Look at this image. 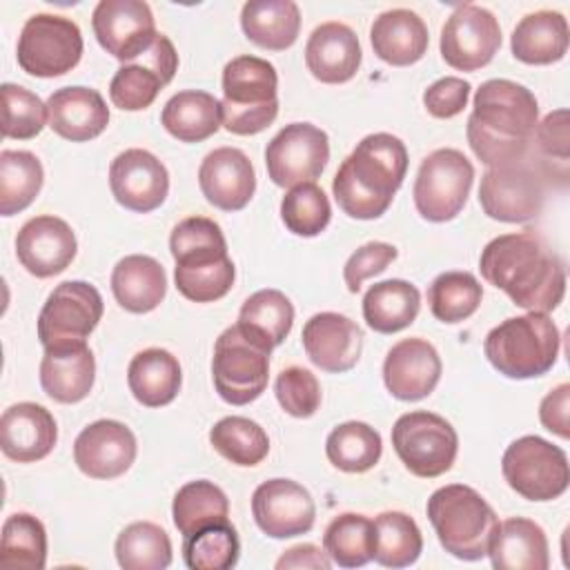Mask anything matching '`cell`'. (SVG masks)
<instances>
[{
    "label": "cell",
    "mask_w": 570,
    "mask_h": 570,
    "mask_svg": "<svg viewBox=\"0 0 570 570\" xmlns=\"http://www.w3.org/2000/svg\"><path fill=\"white\" fill-rule=\"evenodd\" d=\"M278 76L258 56H236L223 69V127L236 136H254L278 116Z\"/></svg>",
    "instance_id": "cell-6"
},
{
    "label": "cell",
    "mask_w": 570,
    "mask_h": 570,
    "mask_svg": "<svg viewBox=\"0 0 570 570\" xmlns=\"http://www.w3.org/2000/svg\"><path fill=\"white\" fill-rule=\"evenodd\" d=\"M45 171L36 154L24 149L0 151V214L27 209L42 189Z\"/></svg>",
    "instance_id": "cell-40"
},
{
    "label": "cell",
    "mask_w": 570,
    "mask_h": 570,
    "mask_svg": "<svg viewBox=\"0 0 570 570\" xmlns=\"http://www.w3.org/2000/svg\"><path fill=\"white\" fill-rule=\"evenodd\" d=\"M96 379V358L87 341L45 347L40 361V385L58 403H78L89 396Z\"/></svg>",
    "instance_id": "cell-26"
},
{
    "label": "cell",
    "mask_w": 570,
    "mask_h": 570,
    "mask_svg": "<svg viewBox=\"0 0 570 570\" xmlns=\"http://www.w3.org/2000/svg\"><path fill=\"white\" fill-rule=\"evenodd\" d=\"M240 541L229 521L212 523L183 541V559L191 570H229L238 563Z\"/></svg>",
    "instance_id": "cell-48"
},
{
    "label": "cell",
    "mask_w": 570,
    "mask_h": 570,
    "mask_svg": "<svg viewBox=\"0 0 570 570\" xmlns=\"http://www.w3.org/2000/svg\"><path fill=\"white\" fill-rule=\"evenodd\" d=\"M272 347L249 334L243 325L227 327L214 345L212 376L218 396L229 405L256 401L269 381Z\"/></svg>",
    "instance_id": "cell-7"
},
{
    "label": "cell",
    "mask_w": 570,
    "mask_h": 570,
    "mask_svg": "<svg viewBox=\"0 0 570 570\" xmlns=\"http://www.w3.org/2000/svg\"><path fill=\"white\" fill-rule=\"evenodd\" d=\"M423 552V537L416 521L399 510L381 512L374 519V561L385 568H407Z\"/></svg>",
    "instance_id": "cell-42"
},
{
    "label": "cell",
    "mask_w": 570,
    "mask_h": 570,
    "mask_svg": "<svg viewBox=\"0 0 570 570\" xmlns=\"http://www.w3.org/2000/svg\"><path fill=\"white\" fill-rule=\"evenodd\" d=\"M178 69V53L174 42L158 33L151 47L136 58L125 62L109 82V98L122 111L147 109L158 91L167 87Z\"/></svg>",
    "instance_id": "cell-17"
},
{
    "label": "cell",
    "mask_w": 570,
    "mask_h": 570,
    "mask_svg": "<svg viewBox=\"0 0 570 570\" xmlns=\"http://www.w3.org/2000/svg\"><path fill=\"white\" fill-rule=\"evenodd\" d=\"M392 445L405 470L421 479H434L452 468L459 452V436L443 416L416 410L396 419Z\"/></svg>",
    "instance_id": "cell-10"
},
{
    "label": "cell",
    "mask_w": 570,
    "mask_h": 570,
    "mask_svg": "<svg viewBox=\"0 0 570 570\" xmlns=\"http://www.w3.org/2000/svg\"><path fill=\"white\" fill-rule=\"evenodd\" d=\"M301 338L307 358L323 372H347L361 358L363 332L352 318L338 312L314 314L303 325Z\"/></svg>",
    "instance_id": "cell-23"
},
{
    "label": "cell",
    "mask_w": 570,
    "mask_h": 570,
    "mask_svg": "<svg viewBox=\"0 0 570 570\" xmlns=\"http://www.w3.org/2000/svg\"><path fill=\"white\" fill-rule=\"evenodd\" d=\"M49 127L65 140L87 142L109 125V107L100 91L82 85L56 89L47 100Z\"/></svg>",
    "instance_id": "cell-28"
},
{
    "label": "cell",
    "mask_w": 570,
    "mask_h": 570,
    "mask_svg": "<svg viewBox=\"0 0 570 570\" xmlns=\"http://www.w3.org/2000/svg\"><path fill=\"white\" fill-rule=\"evenodd\" d=\"M236 323L274 350L292 330L294 305L281 289H258L243 303Z\"/></svg>",
    "instance_id": "cell-44"
},
{
    "label": "cell",
    "mask_w": 570,
    "mask_h": 570,
    "mask_svg": "<svg viewBox=\"0 0 570 570\" xmlns=\"http://www.w3.org/2000/svg\"><path fill=\"white\" fill-rule=\"evenodd\" d=\"M102 296L87 281H65L47 296L38 316L42 347L85 341L102 318Z\"/></svg>",
    "instance_id": "cell-14"
},
{
    "label": "cell",
    "mask_w": 570,
    "mask_h": 570,
    "mask_svg": "<svg viewBox=\"0 0 570 570\" xmlns=\"http://www.w3.org/2000/svg\"><path fill=\"white\" fill-rule=\"evenodd\" d=\"M76 234L58 216L29 218L16 236V256L36 278H51L65 272L76 258Z\"/></svg>",
    "instance_id": "cell-21"
},
{
    "label": "cell",
    "mask_w": 570,
    "mask_h": 570,
    "mask_svg": "<svg viewBox=\"0 0 570 570\" xmlns=\"http://www.w3.org/2000/svg\"><path fill=\"white\" fill-rule=\"evenodd\" d=\"M114 550L122 570H165L171 563L169 534L151 521L129 523L118 534Z\"/></svg>",
    "instance_id": "cell-45"
},
{
    "label": "cell",
    "mask_w": 570,
    "mask_h": 570,
    "mask_svg": "<svg viewBox=\"0 0 570 570\" xmlns=\"http://www.w3.org/2000/svg\"><path fill=\"white\" fill-rule=\"evenodd\" d=\"M214 450L234 465H258L269 452L267 432L247 416H225L209 430Z\"/></svg>",
    "instance_id": "cell-46"
},
{
    "label": "cell",
    "mask_w": 570,
    "mask_h": 570,
    "mask_svg": "<svg viewBox=\"0 0 570 570\" xmlns=\"http://www.w3.org/2000/svg\"><path fill=\"white\" fill-rule=\"evenodd\" d=\"M169 249L176 269H198L229 258L223 229L218 227V223L205 216L183 218L171 229Z\"/></svg>",
    "instance_id": "cell-37"
},
{
    "label": "cell",
    "mask_w": 570,
    "mask_h": 570,
    "mask_svg": "<svg viewBox=\"0 0 570 570\" xmlns=\"http://www.w3.org/2000/svg\"><path fill=\"white\" fill-rule=\"evenodd\" d=\"M470 89H472V85L468 80L456 78V76H445V78L434 80L423 91V105H425L428 114L434 118H454L468 105Z\"/></svg>",
    "instance_id": "cell-54"
},
{
    "label": "cell",
    "mask_w": 570,
    "mask_h": 570,
    "mask_svg": "<svg viewBox=\"0 0 570 570\" xmlns=\"http://www.w3.org/2000/svg\"><path fill=\"white\" fill-rule=\"evenodd\" d=\"M561 347L554 321L541 312L512 316L492 327L483 341L490 365L508 379H537L552 370Z\"/></svg>",
    "instance_id": "cell-5"
},
{
    "label": "cell",
    "mask_w": 570,
    "mask_h": 570,
    "mask_svg": "<svg viewBox=\"0 0 570 570\" xmlns=\"http://www.w3.org/2000/svg\"><path fill=\"white\" fill-rule=\"evenodd\" d=\"M127 385L134 399L145 407L169 405L183 385L180 363L163 347H147L129 361Z\"/></svg>",
    "instance_id": "cell-32"
},
{
    "label": "cell",
    "mask_w": 570,
    "mask_h": 570,
    "mask_svg": "<svg viewBox=\"0 0 570 570\" xmlns=\"http://www.w3.org/2000/svg\"><path fill=\"white\" fill-rule=\"evenodd\" d=\"M421 309V292L403 278L374 283L363 296V318L379 334H394L414 323Z\"/></svg>",
    "instance_id": "cell-36"
},
{
    "label": "cell",
    "mask_w": 570,
    "mask_h": 570,
    "mask_svg": "<svg viewBox=\"0 0 570 570\" xmlns=\"http://www.w3.org/2000/svg\"><path fill=\"white\" fill-rule=\"evenodd\" d=\"M481 298V283L470 272H443L432 281L428 289L432 316L448 325L470 318L479 309Z\"/></svg>",
    "instance_id": "cell-47"
},
{
    "label": "cell",
    "mask_w": 570,
    "mask_h": 570,
    "mask_svg": "<svg viewBox=\"0 0 570 570\" xmlns=\"http://www.w3.org/2000/svg\"><path fill=\"white\" fill-rule=\"evenodd\" d=\"M109 187L118 205L136 214H147L165 203L169 174L151 151L131 147L111 160Z\"/></svg>",
    "instance_id": "cell-19"
},
{
    "label": "cell",
    "mask_w": 570,
    "mask_h": 570,
    "mask_svg": "<svg viewBox=\"0 0 570 570\" xmlns=\"http://www.w3.org/2000/svg\"><path fill=\"white\" fill-rule=\"evenodd\" d=\"M488 557L497 570H546L550 566L543 528L523 517H510L499 523Z\"/></svg>",
    "instance_id": "cell-30"
},
{
    "label": "cell",
    "mask_w": 570,
    "mask_h": 570,
    "mask_svg": "<svg viewBox=\"0 0 570 570\" xmlns=\"http://www.w3.org/2000/svg\"><path fill=\"white\" fill-rule=\"evenodd\" d=\"M82 56L80 27L56 13L31 16L18 38L16 58L24 73L56 78L71 71Z\"/></svg>",
    "instance_id": "cell-11"
},
{
    "label": "cell",
    "mask_w": 570,
    "mask_h": 570,
    "mask_svg": "<svg viewBox=\"0 0 570 570\" xmlns=\"http://www.w3.org/2000/svg\"><path fill=\"white\" fill-rule=\"evenodd\" d=\"M537 145L543 154L559 158L561 163L570 156V136H568V109L550 111L534 129Z\"/></svg>",
    "instance_id": "cell-55"
},
{
    "label": "cell",
    "mask_w": 570,
    "mask_h": 570,
    "mask_svg": "<svg viewBox=\"0 0 570 570\" xmlns=\"http://www.w3.org/2000/svg\"><path fill=\"white\" fill-rule=\"evenodd\" d=\"M330 160V138L312 122L285 125L265 147L267 176L278 187L314 183Z\"/></svg>",
    "instance_id": "cell-13"
},
{
    "label": "cell",
    "mask_w": 570,
    "mask_h": 570,
    "mask_svg": "<svg viewBox=\"0 0 570 570\" xmlns=\"http://www.w3.org/2000/svg\"><path fill=\"white\" fill-rule=\"evenodd\" d=\"M407 171V149L401 138L379 131L365 136L343 160L332 180L338 207L358 220L387 212Z\"/></svg>",
    "instance_id": "cell-3"
},
{
    "label": "cell",
    "mask_w": 570,
    "mask_h": 570,
    "mask_svg": "<svg viewBox=\"0 0 570 570\" xmlns=\"http://www.w3.org/2000/svg\"><path fill=\"white\" fill-rule=\"evenodd\" d=\"M111 292L122 309L147 314L163 303L167 294V274L156 258L129 254L120 258L111 272Z\"/></svg>",
    "instance_id": "cell-31"
},
{
    "label": "cell",
    "mask_w": 570,
    "mask_h": 570,
    "mask_svg": "<svg viewBox=\"0 0 570 570\" xmlns=\"http://www.w3.org/2000/svg\"><path fill=\"white\" fill-rule=\"evenodd\" d=\"M361 58L358 36L343 22L318 24L305 45V65L309 73L325 85L352 80L361 67Z\"/></svg>",
    "instance_id": "cell-27"
},
{
    "label": "cell",
    "mask_w": 570,
    "mask_h": 570,
    "mask_svg": "<svg viewBox=\"0 0 570 570\" xmlns=\"http://www.w3.org/2000/svg\"><path fill=\"white\" fill-rule=\"evenodd\" d=\"M501 472L508 485L528 501L559 499L570 483L566 452L537 434L521 436L505 448Z\"/></svg>",
    "instance_id": "cell-8"
},
{
    "label": "cell",
    "mask_w": 570,
    "mask_h": 570,
    "mask_svg": "<svg viewBox=\"0 0 570 570\" xmlns=\"http://www.w3.org/2000/svg\"><path fill=\"white\" fill-rule=\"evenodd\" d=\"M240 27L261 49L283 51L298 38L301 11L292 0H249L240 9Z\"/></svg>",
    "instance_id": "cell-34"
},
{
    "label": "cell",
    "mask_w": 570,
    "mask_h": 570,
    "mask_svg": "<svg viewBox=\"0 0 570 570\" xmlns=\"http://www.w3.org/2000/svg\"><path fill=\"white\" fill-rule=\"evenodd\" d=\"M501 47V27L492 11L479 4L456 7L441 29V56L459 71L485 67Z\"/></svg>",
    "instance_id": "cell-15"
},
{
    "label": "cell",
    "mask_w": 570,
    "mask_h": 570,
    "mask_svg": "<svg viewBox=\"0 0 570 570\" xmlns=\"http://www.w3.org/2000/svg\"><path fill=\"white\" fill-rule=\"evenodd\" d=\"M0 563L11 570H42L47 563V532L29 512L7 517L0 537Z\"/></svg>",
    "instance_id": "cell-43"
},
{
    "label": "cell",
    "mask_w": 570,
    "mask_h": 570,
    "mask_svg": "<svg viewBox=\"0 0 570 570\" xmlns=\"http://www.w3.org/2000/svg\"><path fill=\"white\" fill-rule=\"evenodd\" d=\"M568 20L559 11L541 9L523 16L510 38L512 56L525 65H552L568 51Z\"/></svg>",
    "instance_id": "cell-33"
},
{
    "label": "cell",
    "mask_w": 570,
    "mask_h": 570,
    "mask_svg": "<svg viewBox=\"0 0 570 570\" xmlns=\"http://www.w3.org/2000/svg\"><path fill=\"white\" fill-rule=\"evenodd\" d=\"M396 256H399V249L383 240H372L358 247L343 267V278L347 289L356 294L367 278L381 274Z\"/></svg>",
    "instance_id": "cell-53"
},
{
    "label": "cell",
    "mask_w": 570,
    "mask_h": 570,
    "mask_svg": "<svg viewBox=\"0 0 570 570\" xmlns=\"http://www.w3.org/2000/svg\"><path fill=\"white\" fill-rule=\"evenodd\" d=\"M539 122L534 94L505 78L485 80L468 118V145L488 167L525 158Z\"/></svg>",
    "instance_id": "cell-2"
},
{
    "label": "cell",
    "mask_w": 570,
    "mask_h": 570,
    "mask_svg": "<svg viewBox=\"0 0 570 570\" xmlns=\"http://www.w3.org/2000/svg\"><path fill=\"white\" fill-rule=\"evenodd\" d=\"M171 519L183 537H189L212 523L229 521V499L212 481L198 479L178 488L171 503Z\"/></svg>",
    "instance_id": "cell-38"
},
{
    "label": "cell",
    "mask_w": 570,
    "mask_h": 570,
    "mask_svg": "<svg viewBox=\"0 0 570 570\" xmlns=\"http://www.w3.org/2000/svg\"><path fill=\"white\" fill-rule=\"evenodd\" d=\"M252 514L267 537L292 539L314 528L316 505L301 483L292 479H269L254 490Z\"/></svg>",
    "instance_id": "cell-18"
},
{
    "label": "cell",
    "mask_w": 570,
    "mask_h": 570,
    "mask_svg": "<svg viewBox=\"0 0 570 570\" xmlns=\"http://www.w3.org/2000/svg\"><path fill=\"white\" fill-rule=\"evenodd\" d=\"M236 278V269L232 258H225L216 265L198 267V269H176L174 267V281L176 289L194 303H214L223 298Z\"/></svg>",
    "instance_id": "cell-51"
},
{
    "label": "cell",
    "mask_w": 570,
    "mask_h": 570,
    "mask_svg": "<svg viewBox=\"0 0 570 570\" xmlns=\"http://www.w3.org/2000/svg\"><path fill=\"white\" fill-rule=\"evenodd\" d=\"M539 419L548 432L561 439L570 436V383H561L543 396Z\"/></svg>",
    "instance_id": "cell-56"
},
{
    "label": "cell",
    "mask_w": 570,
    "mask_h": 570,
    "mask_svg": "<svg viewBox=\"0 0 570 570\" xmlns=\"http://www.w3.org/2000/svg\"><path fill=\"white\" fill-rule=\"evenodd\" d=\"M274 394L278 405L296 419L312 416L321 405V385L318 379L298 365L285 367L278 372L274 383Z\"/></svg>",
    "instance_id": "cell-52"
},
{
    "label": "cell",
    "mask_w": 570,
    "mask_h": 570,
    "mask_svg": "<svg viewBox=\"0 0 570 570\" xmlns=\"http://www.w3.org/2000/svg\"><path fill=\"white\" fill-rule=\"evenodd\" d=\"M323 550L338 568H363L374 557V521L356 512L334 517L323 532Z\"/></svg>",
    "instance_id": "cell-41"
},
{
    "label": "cell",
    "mask_w": 570,
    "mask_h": 570,
    "mask_svg": "<svg viewBox=\"0 0 570 570\" xmlns=\"http://www.w3.org/2000/svg\"><path fill=\"white\" fill-rule=\"evenodd\" d=\"M370 42L383 62L392 67H407L425 56L430 33L419 13L410 9H390L374 18L370 27Z\"/></svg>",
    "instance_id": "cell-29"
},
{
    "label": "cell",
    "mask_w": 570,
    "mask_h": 570,
    "mask_svg": "<svg viewBox=\"0 0 570 570\" xmlns=\"http://www.w3.org/2000/svg\"><path fill=\"white\" fill-rule=\"evenodd\" d=\"M481 276L525 312H552L566 294V265L534 232L492 238L479 258Z\"/></svg>",
    "instance_id": "cell-1"
},
{
    "label": "cell",
    "mask_w": 570,
    "mask_h": 570,
    "mask_svg": "<svg viewBox=\"0 0 570 570\" xmlns=\"http://www.w3.org/2000/svg\"><path fill=\"white\" fill-rule=\"evenodd\" d=\"M425 512L445 552L461 561L488 557L499 517L474 488L463 483L443 485L432 492Z\"/></svg>",
    "instance_id": "cell-4"
},
{
    "label": "cell",
    "mask_w": 570,
    "mask_h": 570,
    "mask_svg": "<svg viewBox=\"0 0 570 570\" xmlns=\"http://www.w3.org/2000/svg\"><path fill=\"white\" fill-rule=\"evenodd\" d=\"M98 45L122 62L140 58L156 40V20L142 0H100L91 13Z\"/></svg>",
    "instance_id": "cell-16"
},
{
    "label": "cell",
    "mask_w": 570,
    "mask_h": 570,
    "mask_svg": "<svg viewBox=\"0 0 570 570\" xmlns=\"http://www.w3.org/2000/svg\"><path fill=\"white\" fill-rule=\"evenodd\" d=\"M281 218L296 236H318L332 218V207L325 191L316 183H301L287 189L281 200Z\"/></svg>",
    "instance_id": "cell-49"
},
{
    "label": "cell",
    "mask_w": 570,
    "mask_h": 570,
    "mask_svg": "<svg viewBox=\"0 0 570 570\" xmlns=\"http://www.w3.org/2000/svg\"><path fill=\"white\" fill-rule=\"evenodd\" d=\"M383 452L381 434L363 421H345L325 439V454L334 468L347 474L372 470Z\"/></svg>",
    "instance_id": "cell-39"
},
{
    "label": "cell",
    "mask_w": 570,
    "mask_h": 570,
    "mask_svg": "<svg viewBox=\"0 0 570 570\" xmlns=\"http://www.w3.org/2000/svg\"><path fill=\"white\" fill-rule=\"evenodd\" d=\"M474 183L472 163L452 147L428 154L416 171L414 205L430 223H445L461 214Z\"/></svg>",
    "instance_id": "cell-9"
},
{
    "label": "cell",
    "mask_w": 570,
    "mask_h": 570,
    "mask_svg": "<svg viewBox=\"0 0 570 570\" xmlns=\"http://www.w3.org/2000/svg\"><path fill=\"white\" fill-rule=\"evenodd\" d=\"M441 356L425 338H403L383 361V383L399 401H421L430 396L441 379Z\"/></svg>",
    "instance_id": "cell-22"
},
{
    "label": "cell",
    "mask_w": 570,
    "mask_h": 570,
    "mask_svg": "<svg viewBox=\"0 0 570 570\" xmlns=\"http://www.w3.org/2000/svg\"><path fill=\"white\" fill-rule=\"evenodd\" d=\"M56 441V419L47 407L22 401L2 412L0 448L7 459L18 463L40 461L53 450Z\"/></svg>",
    "instance_id": "cell-25"
},
{
    "label": "cell",
    "mask_w": 570,
    "mask_h": 570,
    "mask_svg": "<svg viewBox=\"0 0 570 570\" xmlns=\"http://www.w3.org/2000/svg\"><path fill=\"white\" fill-rule=\"evenodd\" d=\"M134 432L114 419H100L82 428L73 441V461L89 479H116L136 461Z\"/></svg>",
    "instance_id": "cell-20"
},
{
    "label": "cell",
    "mask_w": 570,
    "mask_h": 570,
    "mask_svg": "<svg viewBox=\"0 0 570 570\" xmlns=\"http://www.w3.org/2000/svg\"><path fill=\"white\" fill-rule=\"evenodd\" d=\"M2 136L16 140L36 138L49 122L47 105L29 89L4 82L2 87Z\"/></svg>",
    "instance_id": "cell-50"
},
{
    "label": "cell",
    "mask_w": 570,
    "mask_h": 570,
    "mask_svg": "<svg viewBox=\"0 0 570 570\" xmlns=\"http://www.w3.org/2000/svg\"><path fill=\"white\" fill-rule=\"evenodd\" d=\"M198 185L209 205L223 212H238L256 191L254 165L245 151L236 147H218L203 158Z\"/></svg>",
    "instance_id": "cell-24"
},
{
    "label": "cell",
    "mask_w": 570,
    "mask_h": 570,
    "mask_svg": "<svg viewBox=\"0 0 570 570\" xmlns=\"http://www.w3.org/2000/svg\"><path fill=\"white\" fill-rule=\"evenodd\" d=\"M276 568H312V570H330L332 568V559L327 557L325 550H321L314 543H301L294 546L289 550H285L278 561Z\"/></svg>",
    "instance_id": "cell-57"
},
{
    "label": "cell",
    "mask_w": 570,
    "mask_h": 570,
    "mask_svg": "<svg viewBox=\"0 0 570 570\" xmlns=\"http://www.w3.org/2000/svg\"><path fill=\"white\" fill-rule=\"evenodd\" d=\"M160 122L176 140L200 142L220 129V102L207 91L185 89L165 102Z\"/></svg>",
    "instance_id": "cell-35"
},
{
    "label": "cell",
    "mask_w": 570,
    "mask_h": 570,
    "mask_svg": "<svg viewBox=\"0 0 570 570\" xmlns=\"http://www.w3.org/2000/svg\"><path fill=\"white\" fill-rule=\"evenodd\" d=\"M546 183L525 158L488 167L479 185V203L485 216L501 223H528L541 214Z\"/></svg>",
    "instance_id": "cell-12"
}]
</instances>
